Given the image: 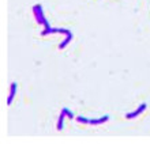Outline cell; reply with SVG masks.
Returning <instances> with one entry per match:
<instances>
[{"mask_svg": "<svg viewBox=\"0 0 150 144\" xmlns=\"http://www.w3.org/2000/svg\"><path fill=\"white\" fill-rule=\"evenodd\" d=\"M33 12H34V16H36V19H37V23L44 25V26H45V29L49 27V23H48L47 18H45V15H44L41 4H36V6L33 7Z\"/></svg>", "mask_w": 150, "mask_h": 144, "instance_id": "cell-1", "label": "cell"}, {"mask_svg": "<svg viewBox=\"0 0 150 144\" xmlns=\"http://www.w3.org/2000/svg\"><path fill=\"white\" fill-rule=\"evenodd\" d=\"M146 107H147L146 103H142V105L139 106V107H138L137 110H134V112H131V113H127V114H126V117H127V118H134V117L139 116V114L142 113L143 110H146Z\"/></svg>", "mask_w": 150, "mask_h": 144, "instance_id": "cell-2", "label": "cell"}, {"mask_svg": "<svg viewBox=\"0 0 150 144\" xmlns=\"http://www.w3.org/2000/svg\"><path fill=\"white\" fill-rule=\"evenodd\" d=\"M16 87H18V84H16L15 82L11 83V87H10V94H8V99H7V105H8V106L12 103V99H14V97H15Z\"/></svg>", "mask_w": 150, "mask_h": 144, "instance_id": "cell-3", "label": "cell"}, {"mask_svg": "<svg viewBox=\"0 0 150 144\" xmlns=\"http://www.w3.org/2000/svg\"><path fill=\"white\" fill-rule=\"evenodd\" d=\"M108 120H109V116H104V117H101V118H98V120H91V118H89V124L90 125H100Z\"/></svg>", "mask_w": 150, "mask_h": 144, "instance_id": "cell-4", "label": "cell"}, {"mask_svg": "<svg viewBox=\"0 0 150 144\" xmlns=\"http://www.w3.org/2000/svg\"><path fill=\"white\" fill-rule=\"evenodd\" d=\"M64 117H66V114H64L63 112H62V113H60V116H59V121H57V129H59V131H62V129H63Z\"/></svg>", "mask_w": 150, "mask_h": 144, "instance_id": "cell-5", "label": "cell"}, {"mask_svg": "<svg viewBox=\"0 0 150 144\" xmlns=\"http://www.w3.org/2000/svg\"><path fill=\"white\" fill-rule=\"evenodd\" d=\"M62 112H63V113L66 114V117H68V118H75L74 113H72L71 110H68V109H66V107H63V109H62Z\"/></svg>", "mask_w": 150, "mask_h": 144, "instance_id": "cell-6", "label": "cell"}, {"mask_svg": "<svg viewBox=\"0 0 150 144\" xmlns=\"http://www.w3.org/2000/svg\"><path fill=\"white\" fill-rule=\"evenodd\" d=\"M75 118H76V121L81 122V124H89V118H86V117L79 116V117H75Z\"/></svg>", "mask_w": 150, "mask_h": 144, "instance_id": "cell-7", "label": "cell"}]
</instances>
